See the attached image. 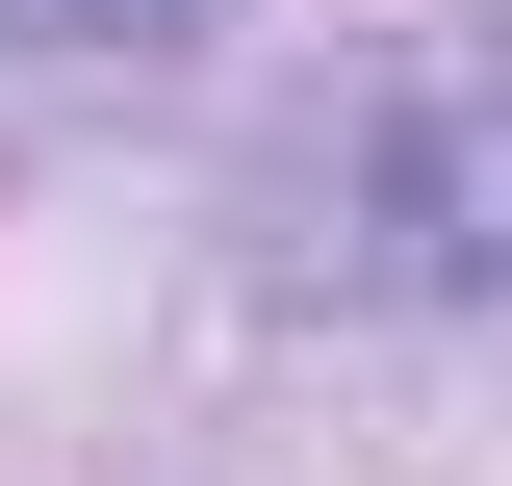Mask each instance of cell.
<instances>
[{
    "mask_svg": "<svg viewBox=\"0 0 512 486\" xmlns=\"http://www.w3.org/2000/svg\"><path fill=\"white\" fill-rule=\"evenodd\" d=\"M359 256L384 282H512V26L384 77V154H359Z\"/></svg>",
    "mask_w": 512,
    "mask_h": 486,
    "instance_id": "cell-1",
    "label": "cell"
},
{
    "mask_svg": "<svg viewBox=\"0 0 512 486\" xmlns=\"http://www.w3.org/2000/svg\"><path fill=\"white\" fill-rule=\"evenodd\" d=\"M0 26H26V52H180L205 0H0Z\"/></svg>",
    "mask_w": 512,
    "mask_h": 486,
    "instance_id": "cell-2",
    "label": "cell"
}]
</instances>
